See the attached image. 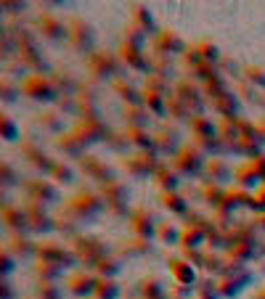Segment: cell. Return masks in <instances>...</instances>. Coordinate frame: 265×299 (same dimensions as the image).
Instances as JSON below:
<instances>
[{
	"label": "cell",
	"mask_w": 265,
	"mask_h": 299,
	"mask_svg": "<svg viewBox=\"0 0 265 299\" xmlns=\"http://www.w3.org/2000/svg\"><path fill=\"white\" fill-rule=\"evenodd\" d=\"M85 280H88V283H85V289H90V286H93V280H90V278H85ZM74 289H77V291H82V283H77Z\"/></svg>",
	"instance_id": "1"
}]
</instances>
